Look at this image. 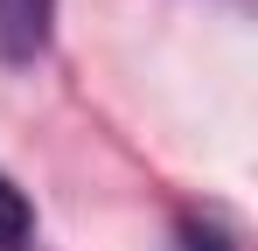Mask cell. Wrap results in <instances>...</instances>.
I'll use <instances>...</instances> for the list:
<instances>
[{"instance_id":"obj_1","label":"cell","mask_w":258,"mask_h":251,"mask_svg":"<svg viewBox=\"0 0 258 251\" xmlns=\"http://www.w3.org/2000/svg\"><path fill=\"white\" fill-rule=\"evenodd\" d=\"M56 0H0V63H35L49 49Z\"/></svg>"},{"instance_id":"obj_3","label":"cell","mask_w":258,"mask_h":251,"mask_svg":"<svg viewBox=\"0 0 258 251\" xmlns=\"http://www.w3.org/2000/svg\"><path fill=\"white\" fill-rule=\"evenodd\" d=\"M174 251H237V244H230V230H223V223H210V216H188V223L174 230Z\"/></svg>"},{"instance_id":"obj_2","label":"cell","mask_w":258,"mask_h":251,"mask_svg":"<svg viewBox=\"0 0 258 251\" xmlns=\"http://www.w3.org/2000/svg\"><path fill=\"white\" fill-rule=\"evenodd\" d=\"M0 251H35V203L0 174Z\"/></svg>"}]
</instances>
